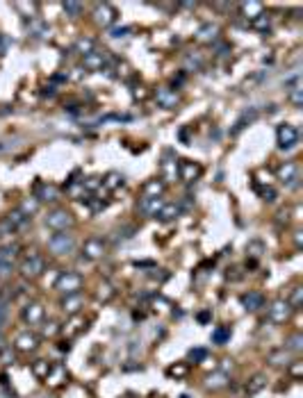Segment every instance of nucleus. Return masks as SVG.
I'll use <instances>...</instances> for the list:
<instances>
[{
  "mask_svg": "<svg viewBox=\"0 0 303 398\" xmlns=\"http://www.w3.org/2000/svg\"><path fill=\"white\" fill-rule=\"evenodd\" d=\"M43 269H46V259H43V255H39V253H27L25 257L21 259V264H18V271H21V275L23 278H27V280H34V278H39V275L43 273Z\"/></svg>",
  "mask_w": 303,
  "mask_h": 398,
  "instance_id": "1",
  "label": "nucleus"
},
{
  "mask_svg": "<svg viewBox=\"0 0 303 398\" xmlns=\"http://www.w3.org/2000/svg\"><path fill=\"white\" fill-rule=\"evenodd\" d=\"M73 226H76V219L66 210H53L46 216V228H50L53 232H69Z\"/></svg>",
  "mask_w": 303,
  "mask_h": 398,
  "instance_id": "2",
  "label": "nucleus"
},
{
  "mask_svg": "<svg viewBox=\"0 0 303 398\" xmlns=\"http://www.w3.org/2000/svg\"><path fill=\"white\" fill-rule=\"evenodd\" d=\"M48 250L53 255H69L76 250V237L71 232H55L48 239Z\"/></svg>",
  "mask_w": 303,
  "mask_h": 398,
  "instance_id": "3",
  "label": "nucleus"
},
{
  "mask_svg": "<svg viewBox=\"0 0 303 398\" xmlns=\"http://www.w3.org/2000/svg\"><path fill=\"white\" fill-rule=\"evenodd\" d=\"M82 285H85V280H82L80 273H76V271H64V273L57 278V282H55V289L62 291L64 296H71V294H80Z\"/></svg>",
  "mask_w": 303,
  "mask_h": 398,
  "instance_id": "4",
  "label": "nucleus"
},
{
  "mask_svg": "<svg viewBox=\"0 0 303 398\" xmlns=\"http://www.w3.org/2000/svg\"><path fill=\"white\" fill-rule=\"evenodd\" d=\"M116 18H119V11H116V7L109 5V2H98V5L94 7V21H96L98 27L107 30V27H112L114 23H116Z\"/></svg>",
  "mask_w": 303,
  "mask_h": 398,
  "instance_id": "5",
  "label": "nucleus"
},
{
  "mask_svg": "<svg viewBox=\"0 0 303 398\" xmlns=\"http://www.w3.org/2000/svg\"><path fill=\"white\" fill-rule=\"evenodd\" d=\"M105 253H107V243H105L101 237H89V239H85V243H82V255H85L87 259H92V262L103 259Z\"/></svg>",
  "mask_w": 303,
  "mask_h": 398,
  "instance_id": "6",
  "label": "nucleus"
},
{
  "mask_svg": "<svg viewBox=\"0 0 303 398\" xmlns=\"http://www.w3.org/2000/svg\"><path fill=\"white\" fill-rule=\"evenodd\" d=\"M292 307H290V303L285 301V298H278V301L271 303L269 307V321L276 323V325H283V323L290 321V317H292Z\"/></svg>",
  "mask_w": 303,
  "mask_h": 398,
  "instance_id": "7",
  "label": "nucleus"
},
{
  "mask_svg": "<svg viewBox=\"0 0 303 398\" xmlns=\"http://www.w3.org/2000/svg\"><path fill=\"white\" fill-rule=\"evenodd\" d=\"M276 139L283 151H290L299 141V130L294 128L292 123H283V125H278V130H276Z\"/></svg>",
  "mask_w": 303,
  "mask_h": 398,
  "instance_id": "8",
  "label": "nucleus"
},
{
  "mask_svg": "<svg viewBox=\"0 0 303 398\" xmlns=\"http://www.w3.org/2000/svg\"><path fill=\"white\" fill-rule=\"evenodd\" d=\"M201 173H203V166H201L199 161H192V159L178 161V178L183 182H194V180L201 178Z\"/></svg>",
  "mask_w": 303,
  "mask_h": 398,
  "instance_id": "9",
  "label": "nucleus"
},
{
  "mask_svg": "<svg viewBox=\"0 0 303 398\" xmlns=\"http://www.w3.org/2000/svg\"><path fill=\"white\" fill-rule=\"evenodd\" d=\"M109 64V53L107 50H94L92 55L82 57V69L85 71H103Z\"/></svg>",
  "mask_w": 303,
  "mask_h": 398,
  "instance_id": "10",
  "label": "nucleus"
},
{
  "mask_svg": "<svg viewBox=\"0 0 303 398\" xmlns=\"http://www.w3.org/2000/svg\"><path fill=\"white\" fill-rule=\"evenodd\" d=\"M276 175H278V180H281L283 184H287V187H297V180H299V164H297L294 159L283 161L281 166H278Z\"/></svg>",
  "mask_w": 303,
  "mask_h": 398,
  "instance_id": "11",
  "label": "nucleus"
},
{
  "mask_svg": "<svg viewBox=\"0 0 303 398\" xmlns=\"http://www.w3.org/2000/svg\"><path fill=\"white\" fill-rule=\"evenodd\" d=\"M43 317H46V312H43L41 303H27L21 310V318L27 325H39V323H43Z\"/></svg>",
  "mask_w": 303,
  "mask_h": 398,
  "instance_id": "12",
  "label": "nucleus"
},
{
  "mask_svg": "<svg viewBox=\"0 0 303 398\" xmlns=\"http://www.w3.org/2000/svg\"><path fill=\"white\" fill-rule=\"evenodd\" d=\"M14 348H16L18 353H32V350H37L39 348V334L30 332V330L16 334V339H14Z\"/></svg>",
  "mask_w": 303,
  "mask_h": 398,
  "instance_id": "13",
  "label": "nucleus"
},
{
  "mask_svg": "<svg viewBox=\"0 0 303 398\" xmlns=\"http://www.w3.org/2000/svg\"><path fill=\"white\" fill-rule=\"evenodd\" d=\"M176 178H178V161H176V157H171V153H167L162 164H160V180L164 184H169Z\"/></svg>",
  "mask_w": 303,
  "mask_h": 398,
  "instance_id": "14",
  "label": "nucleus"
},
{
  "mask_svg": "<svg viewBox=\"0 0 303 398\" xmlns=\"http://www.w3.org/2000/svg\"><path fill=\"white\" fill-rule=\"evenodd\" d=\"M155 100H157V105L164 109H176L180 102V96L173 91V89H169V86H160L155 91Z\"/></svg>",
  "mask_w": 303,
  "mask_h": 398,
  "instance_id": "15",
  "label": "nucleus"
},
{
  "mask_svg": "<svg viewBox=\"0 0 303 398\" xmlns=\"http://www.w3.org/2000/svg\"><path fill=\"white\" fill-rule=\"evenodd\" d=\"M66 378H69V371H66V366L64 364H53L50 366V371H48V376H46V385H48L50 389H57V387H62L66 382Z\"/></svg>",
  "mask_w": 303,
  "mask_h": 398,
  "instance_id": "16",
  "label": "nucleus"
},
{
  "mask_svg": "<svg viewBox=\"0 0 303 398\" xmlns=\"http://www.w3.org/2000/svg\"><path fill=\"white\" fill-rule=\"evenodd\" d=\"M82 305H85V298H82V294H71V296H64L60 303V307L64 310L69 317H76V314H80Z\"/></svg>",
  "mask_w": 303,
  "mask_h": 398,
  "instance_id": "17",
  "label": "nucleus"
},
{
  "mask_svg": "<svg viewBox=\"0 0 303 398\" xmlns=\"http://www.w3.org/2000/svg\"><path fill=\"white\" fill-rule=\"evenodd\" d=\"M164 191H167V184L160 178L148 180V182H144V187H141V196H144V198H162Z\"/></svg>",
  "mask_w": 303,
  "mask_h": 398,
  "instance_id": "18",
  "label": "nucleus"
},
{
  "mask_svg": "<svg viewBox=\"0 0 303 398\" xmlns=\"http://www.w3.org/2000/svg\"><path fill=\"white\" fill-rule=\"evenodd\" d=\"M34 198H37L39 203H55V200L60 198V189L55 187V184L39 182L37 184V196H34Z\"/></svg>",
  "mask_w": 303,
  "mask_h": 398,
  "instance_id": "19",
  "label": "nucleus"
},
{
  "mask_svg": "<svg viewBox=\"0 0 303 398\" xmlns=\"http://www.w3.org/2000/svg\"><path fill=\"white\" fill-rule=\"evenodd\" d=\"M242 305L244 310H249V312H258L260 307H265V296L260 294V291H249V294H242Z\"/></svg>",
  "mask_w": 303,
  "mask_h": 398,
  "instance_id": "20",
  "label": "nucleus"
},
{
  "mask_svg": "<svg viewBox=\"0 0 303 398\" xmlns=\"http://www.w3.org/2000/svg\"><path fill=\"white\" fill-rule=\"evenodd\" d=\"M164 207V198H141L139 212L144 216H157V212Z\"/></svg>",
  "mask_w": 303,
  "mask_h": 398,
  "instance_id": "21",
  "label": "nucleus"
},
{
  "mask_svg": "<svg viewBox=\"0 0 303 398\" xmlns=\"http://www.w3.org/2000/svg\"><path fill=\"white\" fill-rule=\"evenodd\" d=\"M216 37H219V25H216V23H205V25L196 32V39H199L201 43H212V41H216Z\"/></svg>",
  "mask_w": 303,
  "mask_h": 398,
  "instance_id": "22",
  "label": "nucleus"
},
{
  "mask_svg": "<svg viewBox=\"0 0 303 398\" xmlns=\"http://www.w3.org/2000/svg\"><path fill=\"white\" fill-rule=\"evenodd\" d=\"M205 387L212 389V392H219V389L228 387V376L223 371H216V373H210L205 378Z\"/></svg>",
  "mask_w": 303,
  "mask_h": 398,
  "instance_id": "23",
  "label": "nucleus"
},
{
  "mask_svg": "<svg viewBox=\"0 0 303 398\" xmlns=\"http://www.w3.org/2000/svg\"><path fill=\"white\" fill-rule=\"evenodd\" d=\"M73 50H76L78 55H82V57H87V55H92L94 50H96V39L80 37L76 43H73Z\"/></svg>",
  "mask_w": 303,
  "mask_h": 398,
  "instance_id": "24",
  "label": "nucleus"
},
{
  "mask_svg": "<svg viewBox=\"0 0 303 398\" xmlns=\"http://www.w3.org/2000/svg\"><path fill=\"white\" fill-rule=\"evenodd\" d=\"M290 91H287V100L292 102L294 107H301L303 105V89H301V80L299 78H294L292 82H290Z\"/></svg>",
  "mask_w": 303,
  "mask_h": 398,
  "instance_id": "25",
  "label": "nucleus"
},
{
  "mask_svg": "<svg viewBox=\"0 0 303 398\" xmlns=\"http://www.w3.org/2000/svg\"><path fill=\"white\" fill-rule=\"evenodd\" d=\"M178 216H180V205H176V203H164V207L157 212L155 219H160V221H164V223H169V221H176Z\"/></svg>",
  "mask_w": 303,
  "mask_h": 398,
  "instance_id": "26",
  "label": "nucleus"
},
{
  "mask_svg": "<svg viewBox=\"0 0 303 398\" xmlns=\"http://www.w3.org/2000/svg\"><path fill=\"white\" fill-rule=\"evenodd\" d=\"M239 11H242V16H246V18H258L262 11H265V7L260 5V2H242L239 5Z\"/></svg>",
  "mask_w": 303,
  "mask_h": 398,
  "instance_id": "27",
  "label": "nucleus"
},
{
  "mask_svg": "<svg viewBox=\"0 0 303 398\" xmlns=\"http://www.w3.org/2000/svg\"><path fill=\"white\" fill-rule=\"evenodd\" d=\"M27 30H30V34L37 37V39H41V37L48 34V27L43 25V21L41 18H37V16H30V21H27Z\"/></svg>",
  "mask_w": 303,
  "mask_h": 398,
  "instance_id": "28",
  "label": "nucleus"
},
{
  "mask_svg": "<svg viewBox=\"0 0 303 398\" xmlns=\"http://www.w3.org/2000/svg\"><path fill=\"white\" fill-rule=\"evenodd\" d=\"M39 207H41V203H39V200L32 196V198L21 200V205H18V212H23V214L30 219L32 214H37V212H39Z\"/></svg>",
  "mask_w": 303,
  "mask_h": 398,
  "instance_id": "29",
  "label": "nucleus"
},
{
  "mask_svg": "<svg viewBox=\"0 0 303 398\" xmlns=\"http://www.w3.org/2000/svg\"><path fill=\"white\" fill-rule=\"evenodd\" d=\"M50 362L48 360H37V362H32V376L37 378V380H46V376H48V371H50Z\"/></svg>",
  "mask_w": 303,
  "mask_h": 398,
  "instance_id": "30",
  "label": "nucleus"
},
{
  "mask_svg": "<svg viewBox=\"0 0 303 398\" xmlns=\"http://www.w3.org/2000/svg\"><path fill=\"white\" fill-rule=\"evenodd\" d=\"M265 385H267V378L262 376V373H255V376L249 380V385H246V394L253 396V394H258L260 389H265Z\"/></svg>",
  "mask_w": 303,
  "mask_h": 398,
  "instance_id": "31",
  "label": "nucleus"
},
{
  "mask_svg": "<svg viewBox=\"0 0 303 398\" xmlns=\"http://www.w3.org/2000/svg\"><path fill=\"white\" fill-rule=\"evenodd\" d=\"M101 184H103L107 191H114V189H119L121 184H123V175H121V173H116V171H112V173H107V175H105V180Z\"/></svg>",
  "mask_w": 303,
  "mask_h": 398,
  "instance_id": "32",
  "label": "nucleus"
},
{
  "mask_svg": "<svg viewBox=\"0 0 303 398\" xmlns=\"http://www.w3.org/2000/svg\"><path fill=\"white\" fill-rule=\"evenodd\" d=\"M5 221L9 223L11 228H14V230H18V228H23L27 223V216L23 214V212H18V210H11L9 214L5 216Z\"/></svg>",
  "mask_w": 303,
  "mask_h": 398,
  "instance_id": "33",
  "label": "nucleus"
},
{
  "mask_svg": "<svg viewBox=\"0 0 303 398\" xmlns=\"http://www.w3.org/2000/svg\"><path fill=\"white\" fill-rule=\"evenodd\" d=\"M285 350H287V353H301V350H303V334L301 332H294L292 337H287Z\"/></svg>",
  "mask_w": 303,
  "mask_h": 398,
  "instance_id": "34",
  "label": "nucleus"
},
{
  "mask_svg": "<svg viewBox=\"0 0 303 398\" xmlns=\"http://www.w3.org/2000/svg\"><path fill=\"white\" fill-rule=\"evenodd\" d=\"M251 27H253V30H258V32H267V30L271 27L269 14H267V11H262L258 18H253V21H251Z\"/></svg>",
  "mask_w": 303,
  "mask_h": 398,
  "instance_id": "35",
  "label": "nucleus"
},
{
  "mask_svg": "<svg viewBox=\"0 0 303 398\" xmlns=\"http://www.w3.org/2000/svg\"><path fill=\"white\" fill-rule=\"evenodd\" d=\"M190 373V366L185 364V362H178V364H171L167 369V376L169 378H176V380H180V378H185Z\"/></svg>",
  "mask_w": 303,
  "mask_h": 398,
  "instance_id": "36",
  "label": "nucleus"
},
{
  "mask_svg": "<svg viewBox=\"0 0 303 398\" xmlns=\"http://www.w3.org/2000/svg\"><path fill=\"white\" fill-rule=\"evenodd\" d=\"M114 294H116V291H114V287L109 285V282H103V285L98 287V291H96V298L101 303H109L114 298Z\"/></svg>",
  "mask_w": 303,
  "mask_h": 398,
  "instance_id": "37",
  "label": "nucleus"
},
{
  "mask_svg": "<svg viewBox=\"0 0 303 398\" xmlns=\"http://www.w3.org/2000/svg\"><path fill=\"white\" fill-rule=\"evenodd\" d=\"M285 301L290 303V307H292V310H301V305H303V287H294L292 294H290Z\"/></svg>",
  "mask_w": 303,
  "mask_h": 398,
  "instance_id": "38",
  "label": "nucleus"
},
{
  "mask_svg": "<svg viewBox=\"0 0 303 398\" xmlns=\"http://www.w3.org/2000/svg\"><path fill=\"white\" fill-rule=\"evenodd\" d=\"M246 253H249V257L260 259V257H262V253H265V243L258 241V239H253V241L246 243Z\"/></svg>",
  "mask_w": 303,
  "mask_h": 398,
  "instance_id": "39",
  "label": "nucleus"
},
{
  "mask_svg": "<svg viewBox=\"0 0 303 398\" xmlns=\"http://www.w3.org/2000/svg\"><path fill=\"white\" fill-rule=\"evenodd\" d=\"M82 325H85V321H82V317H80V314H76V317L71 318V323H69V325H66V328H64V332L69 334V337H73V334H78V332H80V330H82Z\"/></svg>",
  "mask_w": 303,
  "mask_h": 398,
  "instance_id": "40",
  "label": "nucleus"
},
{
  "mask_svg": "<svg viewBox=\"0 0 303 398\" xmlns=\"http://www.w3.org/2000/svg\"><path fill=\"white\" fill-rule=\"evenodd\" d=\"M269 364H274V366H283V364H287V350L285 348H281V350H274V353H269Z\"/></svg>",
  "mask_w": 303,
  "mask_h": 398,
  "instance_id": "41",
  "label": "nucleus"
},
{
  "mask_svg": "<svg viewBox=\"0 0 303 398\" xmlns=\"http://www.w3.org/2000/svg\"><path fill=\"white\" fill-rule=\"evenodd\" d=\"M230 339V328H216L214 332H212V341L219 346H223Z\"/></svg>",
  "mask_w": 303,
  "mask_h": 398,
  "instance_id": "42",
  "label": "nucleus"
},
{
  "mask_svg": "<svg viewBox=\"0 0 303 398\" xmlns=\"http://www.w3.org/2000/svg\"><path fill=\"white\" fill-rule=\"evenodd\" d=\"M60 332H62V328H60V323H57V321H48V323H43V337L53 339V337H57Z\"/></svg>",
  "mask_w": 303,
  "mask_h": 398,
  "instance_id": "43",
  "label": "nucleus"
},
{
  "mask_svg": "<svg viewBox=\"0 0 303 398\" xmlns=\"http://www.w3.org/2000/svg\"><path fill=\"white\" fill-rule=\"evenodd\" d=\"M62 9H64V14H69L71 18H78L82 14V5H80V2H64V5H62Z\"/></svg>",
  "mask_w": 303,
  "mask_h": 398,
  "instance_id": "44",
  "label": "nucleus"
},
{
  "mask_svg": "<svg viewBox=\"0 0 303 398\" xmlns=\"http://www.w3.org/2000/svg\"><path fill=\"white\" fill-rule=\"evenodd\" d=\"M190 360L194 362V364H203V362L207 360V350L205 348H192L190 350Z\"/></svg>",
  "mask_w": 303,
  "mask_h": 398,
  "instance_id": "45",
  "label": "nucleus"
},
{
  "mask_svg": "<svg viewBox=\"0 0 303 398\" xmlns=\"http://www.w3.org/2000/svg\"><path fill=\"white\" fill-rule=\"evenodd\" d=\"M7 314H9V301H7L5 296H0V330L5 328Z\"/></svg>",
  "mask_w": 303,
  "mask_h": 398,
  "instance_id": "46",
  "label": "nucleus"
},
{
  "mask_svg": "<svg viewBox=\"0 0 303 398\" xmlns=\"http://www.w3.org/2000/svg\"><path fill=\"white\" fill-rule=\"evenodd\" d=\"M2 250H5V264H9L11 259L18 255V250H21V246L18 243H11V246H2Z\"/></svg>",
  "mask_w": 303,
  "mask_h": 398,
  "instance_id": "47",
  "label": "nucleus"
},
{
  "mask_svg": "<svg viewBox=\"0 0 303 398\" xmlns=\"http://www.w3.org/2000/svg\"><path fill=\"white\" fill-rule=\"evenodd\" d=\"M255 116H258V109H251V112H244V114H242V119L237 121V128H235V132H237V130H242L244 125H246V121H249V123H251V121H253Z\"/></svg>",
  "mask_w": 303,
  "mask_h": 398,
  "instance_id": "48",
  "label": "nucleus"
},
{
  "mask_svg": "<svg viewBox=\"0 0 303 398\" xmlns=\"http://www.w3.org/2000/svg\"><path fill=\"white\" fill-rule=\"evenodd\" d=\"M201 66H203V60H201V57H194V55H190V57L185 60V69H187V71H199Z\"/></svg>",
  "mask_w": 303,
  "mask_h": 398,
  "instance_id": "49",
  "label": "nucleus"
},
{
  "mask_svg": "<svg viewBox=\"0 0 303 398\" xmlns=\"http://www.w3.org/2000/svg\"><path fill=\"white\" fill-rule=\"evenodd\" d=\"M290 378H292V380H301L303 378V362L297 360L292 366H290Z\"/></svg>",
  "mask_w": 303,
  "mask_h": 398,
  "instance_id": "50",
  "label": "nucleus"
},
{
  "mask_svg": "<svg viewBox=\"0 0 303 398\" xmlns=\"http://www.w3.org/2000/svg\"><path fill=\"white\" fill-rule=\"evenodd\" d=\"M98 187H101V180H98V178H87V180H82V189H87V191H96Z\"/></svg>",
  "mask_w": 303,
  "mask_h": 398,
  "instance_id": "51",
  "label": "nucleus"
},
{
  "mask_svg": "<svg viewBox=\"0 0 303 398\" xmlns=\"http://www.w3.org/2000/svg\"><path fill=\"white\" fill-rule=\"evenodd\" d=\"M132 98H135V100H146L148 98L146 86H135V89H132Z\"/></svg>",
  "mask_w": 303,
  "mask_h": 398,
  "instance_id": "52",
  "label": "nucleus"
},
{
  "mask_svg": "<svg viewBox=\"0 0 303 398\" xmlns=\"http://www.w3.org/2000/svg\"><path fill=\"white\" fill-rule=\"evenodd\" d=\"M112 37H114V39H128V37H130V27H114V30H112Z\"/></svg>",
  "mask_w": 303,
  "mask_h": 398,
  "instance_id": "53",
  "label": "nucleus"
},
{
  "mask_svg": "<svg viewBox=\"0 0 303 398\" xmlns=\"http://www.w3.org/2000/svg\"><path fill=\"white\" fill-rule=\"evenodd\" d=\"M262 198L267 200V203H271V200H276V191L271 187H267V189H262Z\"/></svg>",
  "mask_w": 303,
  "mask_h": 398,
  "instance_id": "54",
  "label": "nucleus"
},
{
  "mask_svg": "<svg viewBox=\"0 0 303 398\" xmlns=\"http://www.w3.org/2000/svg\"><path fill=\"white\" fill-rule=\"evenodd\" d=\"M82 78H85V69H82V66H76V69H73V73H71V80L80 82Z\"/></svg>",
  "mask_w": 303,
  "mask_h": 398,
  "instance_id": "55",
  "label": "nucleus"
},
{
  "mask_svg": "<svg viewBox=\"0 0 303 398\" xmlns=\"http://www.w3.org/2000/svg\"><path fill=\"white\" fill-rule=\"evenodd\" d=\"M119 76L121 78H128L130 76V66L128 64H119Z\"/></svg>",
  "mask_w": 303,
  "mask_h": 398,
  "instance_id": "56",
  "label": "nucleus"
},
{
  "mask_svg": "<svg viewBox=\"0 0 303 398\" xmlns=\"http://www.w3.org/2000/svg\"><path fill=\"white\" fill-rule=\"evenodd\" d=\"M294 243H297V248H301V243H303V232L301 230L294 232Z\"/></svg>",
  "mask_w": 303,
  "mask_h": 398,
  "instance_id": "57",
  "label": "nucleus"
},
{
  "mask_svg": "<svg viewBox=\"0 0 303 398\" xmlns=\"http://www.w3.org/2000/svg\"><path fill=\"white\" fill-rule=\"evenodd\" d=\"M207 318H210V314H207V312H201V314H199V321H201V323H205Z\"/></svg>",
  "mask_w": 303,
  "mask_h": 398,
  "instance_id": "58",
  "label": "nucleus"
},
{
  "mask_svg": "<svg viewBox=\"0 0 303 398\" xmlns=\"http://www.w3.org/2000/svg\"><path fill=\"white\" fill-rule=\"evenodd\" d=\"M5 264V250H2V246H0V266Z\"/></svg>",
  "mask_w": 303,
  "mask_h": 398,
  "instance_id": "59",
  "label": "nucleus"
},
{
  "mask_svg": "<svg viewBox=\"0 0 303 398\" xmlns=\"http://www.w3.org/2000/svg\"><path fill=\"white\" fill-rule=\"evenodd\" d=\"M2 53H5V39L0 37V55H2Z\"/></svg>",
  "mask_w": 303,
  "mask_h": 398,
  "instance_id": "60",
  "label": "nucleus"
},
{
  "mask_svg": "<svg viewBox=\"0 0 303 398\" xmlns=\"http://www.w3.org/2000/svg\"><path fill=\"white\" fill-rule=\"evenodd\" d=\"M180 398H190V396H180Z\"/></svg>",
  "mask_w": 303,
  "mask_h": 398,
  "instance_id": "61",
  "label": "nucleus"
}]
</instances>
